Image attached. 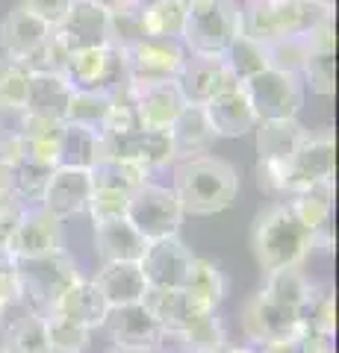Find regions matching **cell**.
<instances>
[{
	"label": "cell",
	"instance_id": "obj_17",
	"mask_svg": "<svg viewBox=\"0 0 339 353\" xmlns=\"http://www.w3.org/2000/svg\"><path fill=\"white\" fill-rule=\"evenodd\" d=\"M236 85L239 80L227 68L224 57H186V65L177 77V88L186 106H204Z\"/></svg>",
	"mask_w": 339,
	"mask_h": 353
},
{
	"label": "cell",
	"instance_id": "obj_31",
	"mask_svg": "<svg viewBox=\"0 0 339 353\" xmlns=\"http://www.w3.org/2000/svg\"><path fill=\"white\" fill-rule=\"evenodd\" d=\"M227 274L222 271V265L213 262V259H195L192 271H189V280H186L183 292L192 297L195 306H201L204 312H218V306L224 303L227 297Z\"/></svg>",
	"mask_w": 339,
	"mask_h": 353
},
{
	"label": "cell",
	"instance_id": "obj_10",
	"mask_svg": "<svg viewBox=\"0 0 339 353\" xmlns=\"http://www.w3.org/2000/svg\"><path fill=\"white\" fill-rule=\"evenodd\" d=\"M186 48L168 39H145L136 48L124 50V68L130 85H154V83H177L186 65Z\"/></svg>",
	"mask_w": 339,
	"mask_h": 353
},
{
	"label": "cell",
	"instance_id": "obj_12",
	"mask_svg": "<svg viewBox=\"0 0 339 353\" xmlns=\"http://www.w3.org/2000/svg\"><path fill=\"white\" fill-rule=\"evenodd\" d=\"M101 145H104V157L136 162V165H142V168H148L151 174L174 165V150H171V139H168L166 130L133 127L127 132L101 136Z\"/></svg>",
	"mask_w": 339,
	"mask_h": 353
},
{
	"label": "cell",
	"instance_id": "obj_29",
	"mask_svg": "<svg viewBox=\"0 0 339 353\" xmlns=\"http://www.w3.org/2000/svg\"><path fill=\"white\" fill-rule=\"evenodd\" d=\"M145 248H148V241L136 233L127 218L95 227V256L101 265H106V262H139Z\"/></svg>",
	"mask_w": 339,
	"mask_h": 353
},
{
	"label": "cell",
	"instance_id": "obj_48",
	"mask_svg": "<svg viewBox=\"0 0 339 353\" xmlns=\"http://www.w3.org/2000/svg\"><path fill=\"white\" fill-rule=\"evenodd\" d=\"M21 303V280H18V259L6 248H0V312H9Z\"/></svg>",
	"mask_w": 339,
	"mask_h": 353
},
{
	"label": "cell",
	"instance_id": "obj_22",
	"mask_svg": "<svg viewBox=\"0 0 339 353\" xmlns=\"http://www.w3.org/2000/svg\"><path fill=\"white\" fill-rule=\"evenodd\" d=\"M287 203L295 212V218L313 233L316 250H331V245H333V230H331V224H333V183L313 185L307 192H298V194L287 197Z\"/></svg>",
	"mask_w": 339,
	"mask_h": 353
},
{
	"label": "cell",
	"instance_id": "obj_26",
	"mask_svg": "<svg viewBox=\"0 0 339 353\" xmlns=\"http://www.w3.org/2000/svg\"><path fill=\"white\" fill-rule=\"evenodd\" d=\"M74 88L62 74H30V88L24 101V115L65 124Z\"/></svg>",
	"mask_w": 339,
	"mask_h": 353
},
{
	"label": "cell",
	"instance_id": "obj_15",
	"mask_svg": "<svg viewBox=\"0 0 339 353\" xmlns=\"http://www.w3.org/2000/svg\"><path fill=\"white\" fill-rule=\"evenodd\" d=\"M6 250L21 262V259H39L50 256V253L65 250V230L62 221L48 215L41 206H27L24 218L18 221L15 233L9 236Z\"/></svg>",
	"mask_w": 339,
	"mask_h": 353
},
{
	"label": "cell",
	"instance_id": "obj_38",
	"mask_svg": "<svg viewBox=\"0 0 339 353\" xmlns=\"http://www.w3.org/2000/svg\"><path fill=\"white\" fill-rule=\"evenodd\" d=\"M45 327H48L50 353H86L95 336L89 327H83L80 321H74L68 315H59V312H48Z\"/></svg>",
	"mask_w": 339,
	"mask_h": 353
},
{
	"label": "cell",
	"instance_id": "obj_9",
	"mask_svg": "<svg viewBox=\"0 0 339 353\" xmlns=\"http://www.w3.org/2000/svg\"><path fill=\"white\" fill-rule=\"evenodd\" d=\"M65 80L74 92H106L113 94L118 88L130 85L127 83V68H124V53L106 44V48H92V50H77L65 62Z\"/></svg>",
	"mask_w": 339,
	"mask_h": 353
},
{
	"label": "cell",
	"instance_id": "obj_44",
	"mask_svg": "<svg viewBox=\"0 0 339 353\" xmlns=\"http://www.w3.org/2000/svg\"><path fill=\"white\" fill-rule=\"evenodd\" d=\"M266 53H269V68H278V71H287V74H298L304 71V65L313 57L304 36H292V39H280V41H271L266 44Z\"/></svg>",
	"mask_w": 339,
	"mask_h": 353
},
{
	"label": "cell",
	"instance_id": "obj_25",
	"mask_svg": "<svg viewBox=\"0 0 339 353\" xmlns=\"http://www.w3.org/2000/svg\"><path fill=\"white\" fill-rule=\"evenodd\" d=\"M95 285L104 294L106 306H133L142 303L148 292L145 274H142L139 262H106L95 271Z\"/></svg>",
	"mask_w": 339,
	"mask_h": 353
},
{
	"label": "cell",
	"instance_id": "obj_14",
	"mask_svg": "<svg viewBox=\"0 0 339 353\" xmlns=\"http://www.w3.org/2000/svg\"><path fill=\"white\" fill-rule=\"evenodd\" d=\"M53 36L68 53L106 48L109 44V12L92 0H71L65 15L53 24Z\"/></svg>",
	"mask_w": 339,
	"mask_h": 353
},
{
	"label": "cell",
	"instance_id": "obj_13",
	"mask_svg": "<svg viewBox=\"0 0 339 353\" xmlns=\"http://www.w3.org/2000/svg\"><path fill=\"white\" fill-rule=\"evenodd\" d=\"M195 259L198 256L192 253V248H186L180 236H171L148 241V248L139 259V268L145 274L148 289H183Z\"/></svg>",
	"mask_w": 339,
	"mask_h": 353
},
{
	"label": "cell",
	"instance_id": "obj_6",
	"mask_svg": "<svg viewBox=\"0 0 339 353\" xmlns=\"http://www.w3.org/2000/svg\"><path fill=\"white\" fill-rule=\"evenodd\" d=\"M333 130L322 127L304 136L287 165H280V201L307 192L313 185L333 183Z\"/></svg>",
	"mask_w": 339,
	"mask_h": 353
},
{
	"label": "cell",
	"instance_id": "obj_27",
	"mask_svg": "<svg viewBox=\"0 0 339 353\" xmlns=\"http://www.w3.org/2000/svg\"><path fill=\"white\" fill-rule=\"evenodd\" d=\"M0 350L6 353H50L45 315L32 312L27 306H15L6 312L3 333H0Z\"/></svg>",
	"mask_w": 339,
	"mask_h": 353
},
{
	"label": "cell",
	"instance_id": "obj_20",
	"mask_svg": "<svg viewBox=\"0 0 339 353\" xmlns=\"http://www.w3.org/2000/svg\"><path fill=\"white\" fill-rule=\"evenodd\" d=\"M204 118L210 130L215 132V139H239L254 132V127L260 124V118L254 112V106L245 97L242 85L231 88V92L213 97L210 103H204Z\"/></svg>",
	"mask_w": 339,
	"mask_h": 353
},
{
	"label": "cell",
	"instance_id": "obj_16",
	"mask_svg": "<svg viewBox=\"0 0 339 353\" xmlns=\"http://www.w3.org/2000/svg\"><path fill=\"white\" fill-rule=\"evenodd\" d=\"M97 333H104L113 350H154L162 336L159 324L142 303L113 306Z\"/></svg>",
	"mask_w": 339,
	"mask_h": 353
},
{
	"label": "cell",
	"instance_id": "obj_37",
	"mask_svg": "<svg viewBox=\"0 0 339 353\" xmlns=\"http://www.w3.org/2000/svg\"><path fill=\"white\" fill-rule=\"evenodd\" d=\"M313 285L316 283L301 268H289V271L269 274L266 283H262V292H266L269 297H275L278 303L289 306V309H295V312L301 315V309H304V303H307Z\"/></svg>",
	"mask_w": 339,
	"mask_h": 353
},
{
	"label": "cell",
	"instance_id": "obj_40",
	"mask_svg": "<svg viewBox=\"0 0 339 353\" xmlns=\"http://www.w3.org/2000/svg\"><path fill=\"white\" fill-rule=\"evenodd\" d=\"M113 112V94L106 92H74L68 103V124H83L89 130L104 132L106 118Z\"/></svg>",
	"mask_w": 339,
	"mask_h": 353
},
{
	"label": "cell",
	"instance_id": "obj_46",
	"mask_svg": "<svg viewBox=\"0 0 339 353\" xmlns=\"http://www.w3.org/2000/svg\"><path fill=\"white\" fill-rule=\"evenodd\" d=\"M68 57H71V53L65 50L59 44V39L50 32L48 41L41 44V48L32 53L24 65H27L30 74H65V62H68Z\"/></svg>",
	"mask_w": 339,
	"mask_h": 353
},
{
	"label": "cell",
	"instance_id": "obj_4",
	"mask_svg": "<svg viewBox=\"0 0 339 353\" xmlns=\"http://www.w3.org/2000/svg\"><path fill=\"white\" fill-rule=\"evenodd\" d=\"M236 36H242V6L236 0H186L180 44L189 57H222Z\"/></svg>",
	"mask_w": 339,
	"mask_h": 353
},
{
	"label": "cell",
	"instance_id": "obj_33",
	"mask_svg": "<svg viewBox=\"0 0 339 353\" xmlns=\"http://www.w3.org/2000/svg\"><path fill=\"white\" fill-rule=\"evenodd\" d=\"M89 174H92L95 189H113V192H124V194H133L139 185H145L151 176H154L148 168H142V165L127 162V159H115V157L97 159V165Z\"/></svg>",
	"mask_w": 339,
	"mask_h": 353
},
{
	"label": "cell",
	"instance_id": "obj_28",
	"mask_svg": "<svg viewBox=\"0 0 339 353\" xmlns=\"http://www.w3.org/2000/svg\"><path fill=\"white\" fill-rule=\"evenodd\" d=\"M50 312L68 315V318H74V321H80L83 327H89L92 333H97L101 324H104V318H106V312H109V306L104 301V294L97 292L95 280L80 274V277L62 292V297L57 301V306H53Z\"/></svg>",
	"mask_w": 339,
	"mask_h": 353
},
{
	"label": "cell",
	"instance_id": "obj_42",
	"mask_svg": "<svg viewBox=\"0 0 339 353\" xmlns=\"http://www.w3.org/2000/svg\"><path fill=\"white\" fill-rule=\"evenodd\" d=\"M148 32H145V18H142V9L136 6H118L109 12V44L118 50H130L136 48L139 41H145Z\"/></svg>",
	"mask_w": 339,
	"mask_h": 353
},
{
	"label": "cell",
	"instance_id": "obj_3",
	"mask_svg": "<svg viewBox=\"0 0 339 353\" xmlns=\"http://www.w3.org/2000/svg\"><path fill=\"white\" fill-rule=\"evenodd\" d=\"M325 21H333L331 0H260L242 6V32L262 44L307 36Z\"/></svg>",
	"mask_w": 339,
	"mask_h": 353
},
{
	"label": "cell",
	"instance_id": "obj_49",
	"mask_svg": "<svg viewBox=\"0 0 339 353\" xmlns=\"http://www.w3.org/2000/svg\"><path fill=\"white\" fill-rule=\"evenodd\" d=\"M24 212H27V206L21 203L18 197L0 194V248H6L9 236L15 233V227H18V221L24 218Z\"/></svg>",
	"mask_w": 339,
	"mask_h": 353
},
{
	"label": "cell",
	"instance_id": "obj_53",
	"mask_svg": "<svg viewBox=\"0 0 339 353\" xmlns=\"http://www.w3.org/2000/svg\"><path fill=\"white\" fill-rule=\"evenodd\" d=\"M92 3H97V6H104L106 12H113V9H118V6H124L127 0H92Z\"/></svg>",
	"mask_w": 339,
	"mask_h": 353
},
{
	"label": "cell",
	"instance_id": "obj_39",
	"mask_svg": "<svg viewBox=\"0 0 339 353\" xmlns=\"http://www.w3.org/2000/svg\"><path fill=\"white\" fill-rule=\"evenodd\" d=\"M9 171H12V185H9V194L18 197L24 206H39L41 203V194H45V185L50 180V168L39 162H30L24 157H18L12 165H9Z\"/></svg>",
	"mask_w": 339,
	"mask_h": 353
},
{
	"label": "cell",
	"instance_id": "obj_41",
	"mask_svg": "<svg viewBox=\"0 0 339 353\" xmlns=\"http://www.w3.org/2000/svg\"><path fill=\"white\" fill-rule=\"evenodd\" d=\"M180 341H183L186 353H218L224 345H231V341H227V327L218 312L204 315L201 321H195L189 330H183Z\"/></svg>",
	"mask_w": 339,
	"mask_h": 353
},
{
	"label": "cell",
	"instance_id": "obj_24",
	"mask_svg": "<svg viewBox=\"0 0 339 353\" xmlns=\"http://www.w3.org/2000/svg\"><path fill=\"white\" fill-rule=\"evenodd\" d=\"M307 132L310 130L304 127L298 118L260 121V124L254 127L257 165H287Z\"/></svg>",
	"mask_w": 339,
	"mask_h": 353
},
{
	"label": "cell",
	"instance_id": "obj_23",
	"mask_svg": "<svg viewBox=\"0 0 339 353\" xmlns=\"http://www.w3.org/2000/svg\"><path fill=\"white\" fill-rule=\"evenodd\" d=\"M142 306L151 312L162 333H183L195 321H201L204 315H213L204 312L201 306H195L192 297L183 289H148L142 297Z\"/></svg>",
	"mask_w": 339,
	"mask_h": 353
},
{
	"label": "cell",
	"instance_id": "obj_30",
	"mask_svg": "<svg viewBox=\"0 0 339 353\" xmlns=\"http://www.w3.org/2000/svg\"><path fill=\"white\" fill-rule=\"evenodd\" d=\"M168 139H171L174 162L210 153V148L215 145V132L210 130V124H206L201 106H186L177 115V121L168 127Z\"/></svg>",
	"mask_w": 339,
	"mask_h": 353
},
{
	"label": "cell",
	"instance_id": "obj_5",
	"mask_svg": "<svg viewBox=\"0 0 339 353\" xmlns=\"http://www.w3.org/2000/svg\"><path fill=\"white\" fill-rule=\"evenodd\" d=\"M80 277L77 262L68 250L50 253L39 259H21L18 262V280H21V303L39 315H48L62 292Z\"/></svg>",
	"mask_w": 339,
	"mask_h": 353
},
{
	"label": "cell",
	"instance_id": "obj_21",
	"mask_svg": "<svg viewBox=\"0 0 339 353\" xmlns=\"http://www.w3.org/2000/svg\"><path fill=\"white\" fill-rule=\"evenodd\" d=\"M133 88V109L136 121L145 130H166L177 121L186 109L177 83H154V85H130Z\"/></svg>",
	"mask_w": 339,
	"mask_h": 353
},
{
	"label": "cell",
	"instance_id": "obj_45",
	"mask_svg": "<svg viewBox=\"0 0 339 353\" xmlns=\"http://www.w3.org/2000/svg\"><path fill=\"white\" fill-rule=\"evenodd\" d=\"M127 201H130V194H124V192L95 189L92 185V197H89L86 212H89L95 227L97 224H109V221H122L127 215Z\"/></svg>",
	"mask_w": 339,
	"mask_h": 353
},
{
	"label": "cell",
	"instance_id": "obj_50",
	"mask_svg": "<svg viewBox=\"0 0 339 353\" xmlns=\"http://www.w3.org/2000/svg\"><path fill=\"white\" fill-rule=\"evenodd\" d=\"M68 3H71V0H15V6H24L27 12L39 15L41 21H48L50 27L65 15Z\"/></svg>",
	"mask_w": 339,
	"mask_h": 353
},
{
	"label": "cell",
	"instance_id": "obj_36",
	"mask_svg": "<svg viewBox=\"0 0 339 353\" xmlns=\"http://www.w3.org/2000/svg\"><path fill=\"white\" fill-rule=\"evenodd\" d=\"M301 330L307 333H319L333 339L336 336V297H333V285H322L316 283L313 292L307 297V303L301 309Z\"/></svg>",
	"mask_w": 339,
	"mask_h": 353
},
{
	"label": "cell",
	"instance_id": "obj_56",
	"mask_svg": "<svg viewBox=\"0 0 339 353\" xmlns=\"http://www.w3.org/2000/svg\"><path fill=\"white\" fill-rule=\"evenodd\" d=\"M251 3H260V0H242V3H239V6H251Z\"/></svg>",
	"mask_w": 339,
	"mask_h": 353
},
{
	"label": "cell",
	"instance_id": "obj_43",
	"mask_svg": "<svg viewBox=\"0 0 339 353\" xmlns=\"http://www.w3.org/2000/svg\"><path fill=\"white\" fill-rule=\"evenodd\" d=\"M30 71L24 62L0 53V109H24Z\"/></svg>",
	"mask_w": 339,
	"mask_h": 353
},
{
	"label": "cell",
	"instance_id": "obj_7",
	"mask_svg": "<svg viewBox=\"0 0 339 353\" xmlns=\"http://www.w3.org/2000/svg\"><path fill=\"white\" fill-rule=\"evenodd\" d=\"M124 218L133 224V230L145 241H159V239L180 236V224L186 215H183L174 189L148 180L145 185H139V189L130 194Z\"/></svg>",
	"mask_w": 339,
	"mask_h": 353
},
{
	"label": "cell",
	"instance_id": "obj_18",
	"mask_svg": "<svg viewBox=\"0 0 339 353\" xmlns=\"http://www.w3.org/2000/svg\"><path fill=\"white\" fill-rule=\"evenodd\" d=\"M92 197V174L83 168H53L50 180L41 194V209L57 221H68L86 212Z\"/></svg>",
	"mask_w": 339,
	"mask_h": 353
},
{
	"label": "cell",
	"instance_id": "obj_52",
	"mask_svg": "<svg viewBox=\"0 0 339 353\" xmlns=\"http://www.w3.org/2000/svg\"><path fill=\"white\" fill-rule=\"evenodd\" d=\"M218 353H260V347H254V345H245V341H242V345H224V347L218 350Z\"/></svg>",
	"mask_w": 339,
	"mask_h": 353
},
{
	"label": "cell",
	"instance_id": "obj_8",
	"mask_svg": "<svg viewBox=\"0 0 339 353\" xmlns=\"http://www.w3.org/2000/svg\"><path fill=\"white\" fill-rule=\"evenodd\" d=\"M245 97L254 106L260 121H280V118H298L304 106V88L298 74H287L278 68H266L262 74L239 83Z\"/></svg>",
	"mask_w": 339,
	"mask_h": 353
},
{
	"label": "cell",
	"instance_id": "obj_55",
	"mask_svg": "<svg viewBox=\"0 0 339 353\" xmlns=\"http://www.w3.org/2000/svg\"><path fill=\"white\" fill-rule=\"evenodd\" d=\"M106 353H154V350H113V347H109Z\"/></svg>",
	"mask_w": 339,
	"mask_h": 353
},
{
	"label": "cell",
	"instance_id": "obj_1",
	"mask_svg": "<svg viewBox=\"0 0 339 353\" xmlns=\"http://www.w3.org/2000/svg\"><path fill=\"white\" fill-rule=\"evenodd\" d=\"M316 250V239L301 224L287 201H275L260 209L251 224V253L262 277L289 268H301L304 259Z\"/></svg>",
	"mask_w": 339,
	"mask_h": 353
},
{
	"label": "cell",
	"instance_id": "obj_51",
	"mask_svg": "<svg viewBox=\"0 0 339 353\" xmlns=\"http://www.w3.org/2000/svg\"><path fill=\"white\" fill-rule=\"evenodd\" d=\"M260 353H304V345H301V336L295 333L289 339H280V341H271V345L260 347Z\"/></svg>",
	"mask_w": 339,
	"mask_h": 353
},
{
	"label": "cell",
	"instance_id": "obj_32",
	"mask_svg": "<svg viewBox=\"0 0 339 353\" xmlns=\"http://www.w3.org/2000/svg\"><path fill=\"white\" fill-rule=\"evenodd\" d=\"M101 157H104L101 132L83 127V124H68V121H65L62 136H59V168L92 171Z\"/></svg>",
	"mask_w": 339,
	"mask_h": 353
},
{
	"label": "cell",
	"instance_id": "obj_47",
	"mask_svg": "<svg viewBox=\"0 0 339 353\" xmlns=\"http://www.w3.org/2000/svg\"><path fill=\"white\" fill-rule=\"evenodd\" d=\"M301 83H304V88H310L313 94L331 97L333 94V57H322V53L310 57L301 71Z\"/></svg>",
	"mask_w": 339,
	"mask_h": 353
},
{
	"label": "cell",
	"instance_id": "obj_19",
	"mask_svg": "<svg viewBox=\"0 0 339 353\" xmlns=\"http://www.w3.org/2000/svg\"><path fill=\"white\" fill-rule=\"evenodd\" d=\"M53 27L39 15L27 12L24 6H12L0 18V53L18 62H27L41 44L48 41Z\"/></svg>",
	"mask_w": 339,
	"mask_h": 353
},
{
	"label": "cell",
	"instance_id": "obj_35",
	"mask_svg": "<svg viewBox=\"0 0 339 353\" xmlns=\"http://www.w3.org/2000/svg\"><path fill=\"white\" fill-rule=\"evenodd\" d=\"M227 68H231V74L236 77L239 83L251 80V77H257L269 68V53H266V44L251 39V36H236L231 44H227V50L222 53Z\"/></svg>",
	"mask_w": 339,
	"mask_h": 353
},
{
	"label": "cell",
	"instance_id": "obj_11",
	"mask_svg": "<svg viewBox=\"0 0 339 353\" xmlns=\"http://www.w3.org/2000/svg\"><path fill=\"white\" fill-rule=\"evenodd\" d=\"M239 324H242V336L245 345L254 347H266L271 341L289 339L301 330V315L295 309L278 303L275 297H269L266 292H254L242 306V315H239Z\"/></svg>",
	"mask_w": 339,
	"mask_h": 353
},
{
	"label": "cell",
	"instance_id": "obj_2",
	"mask_svg": "<svg viewBox=\"0 0 339 353\" xmlns=\"http://www.w3.org/2000/svg\"><path fill=\"white\" fill-rule=\"evenodd\" d=\"M174 194L180 201L183 215L206 218L231 209L239 194V171L215 153L174 162Z\"/></svg>",
	"mask_w": 339,
	"mask_h": 353
},
{
	"label": "cell",
	"instance_id": "obj_57",
	"mask_svg": "<svg viewBox=\"0 0 339 353\" xmlns=\"http://www.w3.org/2000/svg\"><path fill=\"white\" fill-rule=\"evenodd\" d=\"M0 353H6V350H0Z\"/></svg>",
	"mask_w": 339,
	"mask_h": 353
},
{
	"label": "cell",
	"instance_id": "obj_34",
	"mask_svg": "<svg viewBox=\"0 0 339 353\" xmlns=\"http://www.w3.org/2000/svg\"><path fill=\"white\" fill-rule=\"evenodd\" d=\"M148 39L180 41L186 27V0H154L142 9Z\"/></svg>",
	"mask_w": 339,
	"mask_h": 353
},
{
	"label": "cell",
	"instance_id": "obj_54",
	"mask_svg": "<svg viewBox=\"0 0 339 353\" xmlns=\"http://www.w3.org/2000/svg\"><path fill=\"white\" fill-rule=\"evenodd\" d=\"M127 3H130V6H136V9H145L148 3H154V0H127Z\"/></svg>",
	"mask_w": 339,
	"mask_h": 353
}]
</instances>
